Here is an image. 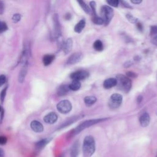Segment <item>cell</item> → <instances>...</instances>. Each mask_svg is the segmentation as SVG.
<instances>
[{
    "label": "cell",
    "instance_id": "obj_1",
    "mask_svg": "<svg viewBox=\"0 0 157 157\" xmlns=\"http://www.w3.org/2000/svg\"><path fill=\"white\" fill-rule=\"evenodd\" d=\"M83 153L85 157H91L95 151V142L93 137L87 136L85 137L83 143Z\"/></svg>",
    "mask_w": 157,
    "mask_h": 157
},
{
    "label": "cell",
    "instance_id": "obj_2",
    "mask_svg": "<svg viewBox=\"0 0 157 157\" xmlns=\"http://www.w3.org/2000/svg\"><path fill=\"white\" fill-rule=\"evenodd\" d=\"M117 80V87L119 90H121L124 93H128L131 88V80L128 77L118 74L116 77Z\"/></svg>",
    "mask_w": 157,
    "mask_h": 157
},
{
    "label": "cell",
    "instance_id": "obj_3",
    "mask_svg": "<svg viewBox=\"0 0 157 157\" xmlns=\"http://www.w3.org/2000/svg\"><path fill=\"white\" fill-rule=\"evenodd\" d=\"M107 118H97V119H92V120H88L86 121H83L81 124H80L75 129H74L72 131V136H74L78 133H79L80 131H83L84 129L87 128L93 124H97L98 123H100L101 121H103L104 120H106Z\"/></svg>",
    "mask_w": 157,
    "mask_h": 157
},
{
    "label": "cell",
    "instance_id": "obj_4",
    "mask_svg": "<svg viewBox=\"0 0 157 157\" xmlns=\"http://www.w3.org/2000/svg\"><path fill=\"white\" fill-rule=\"evenodd\" d=\"M101 18L105 25H108L113 17V10L109 6H103L101 10Z\"/></svg>",
    "mask_w": 157,
    "mask_h": 157
},
{
    "label": "cell",
    "instance_id": "obj_5",
    "mask_svg": "<svg viewBox=\"0 0 157 157\" xmlns=\"http://www.w3.org/2000/svg\"><path fill=\"white\" fill-rule=\"evenodd\" d=\"M123 101V96L120 94L114 93L110 97L108 104L109 107L112 109H118L121 104Z\"/></svg>",
    "mask_w": 157,
    "mask_h": 157
},
{
    "label": "cell",
    "instance_id": "obj_6",
    "mask_svg": "<svg viewBox=\"0 0 157 157\" xmlns=\"http://www.w3.org/2000/svg\"><path fill=\"white\" fill-rule=\"evenodd\" d=\"M57 110L61 113L66 114L72 110V104L68 100H63L59 102L56 105Z\"/></svg>",
    "mask_w": 157,
    "mask_h": 157
},
{
    "label": "cell",
    "instance_id": "obj_7",
    "mask_svg": "<svg viewBox=\"0 0 157 157\" xmlns=\"http://www.w3.org/2000/svg\"><path fill=\"white\" fill-rule=\"evenodd\" d=\"M89 76V73L85 70H78L77 71H75L72 72L70 75V77L72 80H82L84 79H86Z\"/></svg>",
    "mask_w": 157,
    "mask_h": 157
},
{
    "label": "cell",
    "instance_id": "obj_8",
    "mask_svg": "<svg viewBox=\"0 0 157 157\" xmlns=\"http://www.w3.org/2000/svg\"><path fill=\"white\" fill-rule=\"evenodd\" d=\"M53 23H54V33L56 39L62 36H61V25L59 23L58 16L57 14H54L53 17Z\"/></svg>",
    "mask_w": 157,
    "mask_h": 157
},
{
    "label": "cell",
    "instance_id": "obj_9",
    "mask_svg": "<svg viewBox=\"0 0 157 157\" xmlns=\"http://www.w3.org/2000/svg\"><path fill=\"white\" fill-rule=\"evenodd\" d=\"M83 58V55L82 53L76 52L71 55L67 59L66 63L69 65L75 64L80 62Z\"/></svg>",
    "mask_w": 157,
    "mask_h": 157
},
{
    "label": "cell",
    "instance_id": "obj_10",
    "mask_svg": "<svg viewBox=\"0 0 157 157\" xmlns=\"http://www.w3.org/2000/svg\"><path fill=\"white\" fill-rule=\"evenodd\" d=\"M150 121V117L147 112H144L142 113L139 117V122L142 126H147Z\"/></svg>",
    "mask_w": 157,
    "mask_h": 157
},
{
    "label": "cell",
    "instance_id": "obj_11",
    "mask_svg": "<svg viewBox=\"0 0 157 157\" xmlns=\"http://www.w3.org/2000/svg\"><path fill=\"white\" fill-rule=\"evenodd\" d=\"M57 120L58 116L55 112H50L46 115L44 118V121L48 124H53L57 121Z\"/></svg>",
    "mask_w": 157,
    "mask_h": 157
},
{
    "label": "cell",
    "instance_id": "obj_12",
    "mask_svg": "<svg viewBox=\"0 0 157 157\" xmlns=\"http://www.w3.org/2000/svg\"><path fill=\"white\" fill-rule=\"evenodd\" d=\"M73 45V41L71 38H68L64 42L63 45V50L65 54H68L71 52Z\"/></svg>",
    "mask_w": 157,
    "mask_h": 157
},
{
    "label": "cell",
    "instance_id": "obj_13",
    "mask_svg": "<svg viewBox=\"0 0 157 157\" xmlns=\"http://www.w3.org/2000/svg\"><path fill=\"white\" fill-rule=\"evenodd\" d=\"M31 128L34 132H41L44 131V126L42 124L37 120H33L31 121Z\"/></svg>",
    "mask_w": 157,
    "mask_h": 157
},
{
    "label": "cell",
    "instance_id": "obj_14",
    "mask_svg": "<svg viewBox=\"0 0 157 157\" xmlns=\"http://www.w3.org/2000/svg\"><path fill=\"white\" fill-rule=\"evenodd\" d=\"M117 85V80L115 78H108L103 82V86L105 89H110Z\"/></svg>",
    "mask_w": 157,
    "mask_h": 157
},
{
    "label": "cell",
    "instance_id": "obj_15",
    "mask_svg": "<svg viewBox=\"0 0 157 157\" xmlns=\"http://www.w3.org/2000/svg\"><path fill=\"white\" fill-rule=\"evenodd\" d=\"M28 71V63H24L23 67H21L18 75V82L20 83H23L25 80L26 75L27 74Z\"/></svg>",
    "mask_w": 157,
    "mask_h": 157
},
{
    "label": "cell",
    "instance_id": "obj_16",
    "mask_svg": "<svg viewBox=\"0 0 157 157\" xmlns=\"http://www.w3.org/2000/svg\"><path fill=\"white\" fill-rule=\"evenodd\" d=\"M70 90L68 85H61L57 90V94L59 96H65Z\"/></svg>",
    "mask_w": 157,
    "mask_h": 157
},
{
    "label": "cell",
    "instance_id": "obj_17",
    "mask_svg": "<svg viewBox=\"0 0 157 157\" xmlns=\"http://www.w3.org/2000/svg\"><path fill=\"white\" fill-rule=\"evenodd\" d=\"M85 24H86V22H85V20L84 19H82V20H80L75 25V26L74 27V31L75 33H81L82 31V30L83 29V28H85Z\"/></svg>",
    "mask_w": 157,
    "mask_h": 157
},
{
    "label": "cell",
    "instance_id": "obj_18",
    "mask_svg": "<svg viewBox=\"0 0 157 157\" xmlns=\"http://www.w3.org/2000/svg\"><path fill=\"white\" fill-rule=\"evenodd\" d=\"M79 152V144L78 141L75 142L72 148H71V157H77Z\"/></svg>",
    "mask_w": 157,
    "mask_h": 157
},
{
    "label": "cell",
    "instance_id": "obj_19",
    "mask_svg": "<svg viewBox=\"0 0 157 157\" xmlns=\"http://www.w3.org/2000/svg\"><path fill=\"white\" fill-rule=\"evenodd\" d=\"M55 59V56L53 55H46L43 58V63L44 66L50 65Z\"/></svg>",
    "mask_w": 157,
    "mask_h": 157
},
{
    "label": "cell",
    "instance_id": "obj_20",
    "mask_svg": "<svg viewBox=\"0 0 157 157\" xmlns=\"http://www.w3.org/2000/svg\"><path fill=\"white\" fill-rule=\"evenodd\" d=\"M96 98L93 96H88L85 97L84 102L87 106H91L96 102Z\"/></svg>",
    "mask_w": 157,
    "mask_h": 157
},
{
    "label": "cell",
    "instance_id": "obj_21",
    "mask_svg": "<svg viewBox=\"0 0 157 157\" xmlns=\"http://www.w3.org/2000/svg\"><path fill=\"white\" fill-rule=\"evenodd\" d=\"M69 89L72 91H77L81 87V83L80 81L73 80L72 82L69 85Z\"/></svg>",
    "mask_w": 157,
    "mask_h": 157
},
{
    "label": "cell",
    "instance_id": "obj_22",
    "mask_svg": "<svg viewBox=\"0 0 157 157\" xmlns=\"http://www.w3.org/2000/svg\"><path fill=\"white\" fill-rule=\"evenodd\" d=\"M49 141H50L49 139H44L39 140L36 144V148L38 150L42 149L48 143Z\"/></svg>",
    "mask_w": 157,
    "mask_h": 157
},
{
    "label": "cell",
    "instance_id": "obj_23",
    "mask_svg": "<svg viewBox=\"0 0 157 157\" xmlns=\"http://www.w3.org/2000/svg\"><path fill=\"white\" fill-rule=\"evenodd\" d=\"M78 2L80 4V7L82 8V9L84 10L85 12H86V13H88V14L92 13L91 9L87 6V4L84 1H78Z\"/></svg>",
    "mask_w": 157,
    "mask_h": 157
},
{
    "label": "cell",
    "instance_id": "obj_24",
    "mask_svg": "<svg viewBox=\"0 0 157 157\" xmlns=\"http://www.w3.org/2000/svg\"><path fill=\"white\" fill-rule=\"evenodd\" d=\"M93 48L97 51H99V52L102 51L104 48L102 42L100 40H96L93 44Z\"/></svg>",
    "mask_w": 157,
    "mask_h": 157
},
{
    "label": "cell",
    "instance_id": "obj_25",
    "mask_svg": "<svg viewBox=\"0 0 157 157\" xmlns=\"http://www.w3.org/2000/svg\"><path fill=\"white\" fill-rule=\"evenodd\" d=\"M92 21H93V22L94 24H96V25H101L104 24V21H103V20L102 19V18H101V17H99L98 16V15L93 16Z\"/></svg>",
    "mask_w": 157,
    "mask_h": 157
},
{
    "label": "cell",
    "instance_id": "obj_26",
    "mask_svg": "<svg viewBox=\"0 0 157 157\" xmlns=\"http://www.w3.org/2000/svg\"><path fill=\"white\" fill-rule=\"evenodd\" d=\"M126 17L128 19V20L132 23H137V18L134 17L133 15H132L131 14H129V13L126 14Z\"/></svg>",
    "mask_w": 157,
    "mask_h": 157
},
{
    "label": "cell",
    "instance_id": "obj_27",
    "mask_svg": "<svg viewBox=\"0 0 157 157\" xmlns=\"http://www.w3.org/2000/svg\"><path fill=\"white\" fill-rule=\"evenodd\" d=\"M90 9H91L93 16L97 15L96 12V2L94 1H91L90 2Z\"/></svg>",
    "mask_w": 157,
    "mask_h": 157
},
{
    "label": "cell",
    "instance_id": "obj_28",
    "mask_svg": "<svg viewBox=\"0 0 157 157\" xmlns=\"http://www.w3.org/2000/svg\"><path fill=\"white\" fill-rule=\"evenodd\" d=\"M106 2L109 5H110L112 7H118V6L120 3V1L118 0H109V1H107Z\"/></svg>",
    "mask_w": 157,
    "mask_h": 157
},
{
    "label": "cell",
    "instance_id": "obj_29",
    "mask_svg": "<svg viewBox=\"0 0 157 157\" xmlns=\"http://www.w3.org/2000/svg\"><path fill=\"white\" fill-rule=\"evenodd\" d=\"M7 29V26L6 23L4 21H0V33L6 31Z\"/></svg>",
    "mask_w": 157,
    "mask_h": 157
},
{
    "label": "cell",
    "instance_id": "obj_30",
    "mask_svg": "<svg viewBox=\"0 0 157 157\" xmlns=\"http://www.w3.org/2000/svg\"><path fill=\"white\" fill-rule=\"evenodd\" d=\"M12 19L13 23H17L21 20V15L19 13H15L12 16Z\"/></svg>",
    "mask_w": 157,
    "mask_h": 157
},
{
    "label": "cell",
    "instance_id": "obj_31",
    "mask_svg": "<svg viewBox=\"0 0 157 157\" xmlns=\"http://www.w3.org/2000/svg\"><path fill=\"white\" fill-rule=\"evenodd\" d=\"M7 86H6V88H4L2 91H1V93L0 94V99H1V102L2 103L4 102V100L5 99V97H6V91H7Z\"/></svg>",
    "mask_w": 157,
    "mask_h": 157
},
{
    "label": "cell",
    "instance_id": "obj_32",
    "mask_svg": "<svg viewBox=\"0 0 157 157\" xmlns=\"http://www.w3.org/2000/svg\"><path fill=\"white\" fill-rule=\"evenodd\" d=\"M126 77L128 78H136L137 77V74L132 71H128L126 72Z\"/></svg>",
    "mask_w": 157,
    "mask_h": 157
},
{
    "label": "cell",
    "instance_id": "obj_33",
    "mask_svg": "<svg viewBox=\"0 0 157 157\" xmlns=\"http://www.w3.org/2000/svg\"><path fill=\"white\" fill-rule=\"evenodd\" d=\"M150 34H151V35L156 34V36H157V25H155V26H151Z\"/></svg>",
    "mask_w": 157,
    "mask_h": 157
},
{
    "label": "cell",
    "instance_id": "obj_34",
    "mask_svg": "<svg viewBox=\"0 0 157 157\" xmlns=\"http://www.w3.org/2000/svg\"><path fill=\"white\" fill-rule=\"evenodd\" d=\"M6 80V76L4 75H0V86L5 83Z\"/></svg>",
    "mask_w": 157,
    "mask_h": 157
},
{
    "label": "cell",
    "instance_id": "obj_35",
    "mask_svg": "<svg viewBox=\"0 0 157 157\" xmlns=\"http://www.w3.org/2000/svg\"><path fill=\"white\" fill-rule=\"evenodd\" d=\"M7 138L5 136H0V145H5L7 142Z\"/></svg>",
    "mask_w": 157,
    "mask_h": 157
},
{
    "label": "cell",
    "instance_id": "obj_36",
    "mask_svg": "<svg viewBox=\"0 0 157 157\" xmlns=\"http://www.w3.org/2000/svg\"><path fill=\"white\" fill-rule=\"evenodd\" d=\"M120 2L122 4V6H123V7H126V8H132L129 5V4L127 2H126V1H120Z\"/></svg>",
    "mask_w": 157,
    "mask_h": 157
},
{
    "label": "cell",
    "instance_id": "obj_37",
    "mask_svg": "<svg viewBox=\"0 0 157 157\" xmlns=\"http://www.w3.org/2000/svg\"><path fill=\"white\" fill-rule=\"evenodd\" d=\"M136 26H137V28L138 29L139 31H143V25H142V23H136Z\"/></svg>",
    "mask_w": 157,
    "mask_h": 157
},
{
    "label": "cell",
    "instance_id": "obj_38",
    "mask_svg": "<svg viewBox=\"0 0 157 157\" xmlns=\"http://www.w3.org/2000/svg\"><path fill=\"white\" fill-rule=\"evenodd\" d=\"M4 5L2 1H0V14H2L4 12Z\"/></svg>",
    "mask_w": 157,
    "mask_h": 157
},
{
    "label": "cell",
    "instance_id": "obj_39",
    "mask_svg": "<svg viewBox=\"0 0 157 157\" xmlns=\"http://www.w3.org/2000/svg\"><path fill=\"white\" fill-rule=\"evenodd\" d=\"M151 42H152L154 45H155L157 46V36H155L153 38V39L151 40Z\"/></svg>",
    "mask_w": 157,
    "mask_h": 157
},
{
    "label": "cell",
    "instance_id": "obj_40",
    "mask_svg": "<svg viewBox=\"0 0 157 157\" xmlns=\"http://www.w3.org/2000/svg\"><path fill=\"white\" fill-rule=\"evenodd\" d=\"M131 2L132 3V4H139L142 2V1L141 0H131Z\"/></svg>",
    "mask_w": 157,
    "mask_h": 157
},
{
    "label": "cell",
    "instance_id": "obj_41",
    "mask_svg": "<svg viewBox=\"0 0 157 157\" xmlns=\"http://www.w3.org/2000/svg\"><path fill=\"white\" fill-rule=\"evenodd\" d=\"M142 99H143L142 96V95H139V96L137 97V103H138V104H140V103L142 102Z\"/></svg>",
    "mask_w": 157,
    "mask_h": 157
},
{
    "label": "cell",
    "instance_id": "obj_42",
    "mask_svg": "<svg viewBox=\"0 0 157 157\" xmlns=\"http://www.w3.org/2000/svg\"><path fill=\"white\" fill-rule=\"evenodd\" d=\"M65 19L67 20H69L71 18V13H66L64 17Z\"/></svg>",
    "mask_w": 157,
    "mask_h": 157
},
{
    "label": "cell",
    "instance_id": "obj_43",
    "mask_svg": "<svg viewBox=\"0 0 157 157\" xmlns=\"http://www.w3.org/2000/svg\"><path fill=\"white\" fill-rule=\"evenodd\" d=\"M131 64H132L131 61H126V63H124V67H127L130 66Z\"/></svg>",
    "mask_w": 157,
    "mask_h": 157
},
{
    "label": "cell",
    "instance_id": "obj_44",
    "mask_svg": "<svg viewBox=\"0 0 157 157\" xmlns=\"http://www.w3.org/2000/svg\"><path fill=\"white\" fill-rule=\"evenodd\" d=\"M4 156V151L0 148V157H3Z\"/></svg>",
    "mask_w": 157,
    "mask_h": 157
},
{
    "label": "cell",
    "instance_id": "obj_45",
    "mask_svg": "<svg viewBox=\"0 0 157 157\" xmlns=\"http://www.w3.org/2000/svg\"><path fill=\"white\" fill-rule=\"evenodd\" d=\"M72 122H73V121H72V120L70 121H69V123H72ZM67 123H64L63 124V125L61 127H62V128H63V127H64V126H67Z\"/></svg>",
    "mask_w": 157,
    "mask_h": 157
},
{
    "label": "cell",
    "instance_id": "obj_46",
    "mask_svg": "<svg viewBox=\"0 0 157 157\" xmlns=\"http://www.w3.org/2000/svg\"><path fill=\"white\" fill-rule=\"evenodd\" d=\"M134 60H136V61H139V60H140V58L139 56H134Z\"/></svg>",
    "mask_w": 157,
    "mask_h": 157
},
{
    "label": "cell",
    "instance_id": "obj_47",
    "mask_svg": "<svg viewBox=\"0 0 157 157\" xmlns=\"http://www.w3.org/2000/svg\"><path fill=\"white\" fill-rule=\"evenodd\" d=\"M2 110H3V109H2V108H1V106H0V112H2Z\"/></svg>",
    "mask_w": 157,
    "mask_h": 157
}]
</instances>
